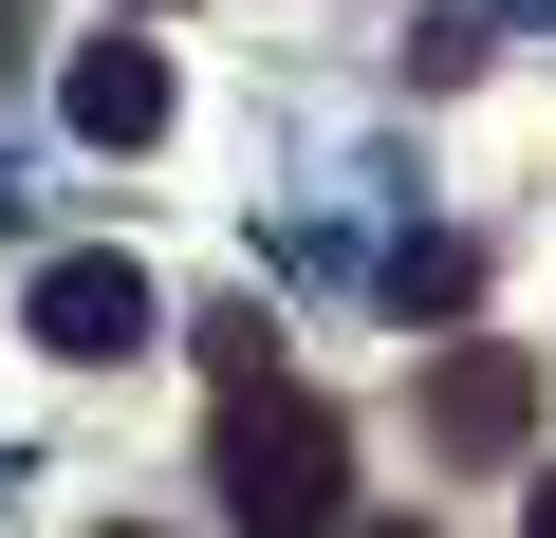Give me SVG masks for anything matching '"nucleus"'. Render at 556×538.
I'll use <instances>...</instances> for the list:
<instances>
[{
    "instance_id": "1",
    "label": "nucleus",
    "mask_w": 556,
    "mask_h": 538,
    "mask_svg": "<svg viewBox=\"0 0 556 538\" xmlns=\"http://www.w3.org/2000/svg\"><path fill=\"white\" fill-rule=\"evenodd\" d=\"M223 520H241V538H334V520H353V427H334L316 390L241 372V390H223Z\"/></svg>"
},
{
    "instance_id": "2",
    "label": "nucleus",
    "mask_w": 556,
    "mask_h": 538,
    "mask_svg": "<svg viewBox=\"0 0 556 538\" xmlns=\"http://www.w3.org/2000/svg\"><path fill=\"white\" fill-rule=\"evenodd\" d=\"M149 335H167V298L130 279V260H38V353L112 372V353H149Z\"/></svg>"
},
{
    "instance_id": "3",
    "label": "nucleus",
    "mask_w": 556,
    "mask_h": 538,
    "mask_svg": "<svg viewBox=\"0 0 556 538\" xmlns=\"http://www.w3.org/2000/svg\"><path fill=\"white\" fill-rule=\"evenodd\" d=\"M427 427H445V446H464V464H501V446H519V427H538V372H519V353H501V335H464V353H445V390H427Z\"/></svg>"
},
{
    "instance_id": "4",
    "label": "nucleus",
    "mask_w": 556,
    "mask_h": 538,
    "mask_svg": "<svg viewBox=\"0 0 556 538\" xmlns=\"http://www.w3.org/2000/svg\"><path fill=\"white\" fill-rule=\"evenodd\" d=\"M75 130H93V149H149V130H167V57H149V38H93V57H75Z\"/></svg>"
},
{
    "instance_id": "5",
    "label": "nucleus",
    "mask_w": 556,
    "mask_h": 538,
    "mask_svg": "<svg viewBox=\"0 0 556 538\" xmlns=\"http://www.w3.org/2000/svg\"><path fill=\"white\" fill-rule=\"evenodd\" d=\"M334 538H427V520H334Z\"/></svg>"
},
{
    "instance_id": "6",
    "label": "nucleus",
    "mask_w": 556,
    "mask_h": 538,
    "mask_svg": "<svg viewBox=\"0 0 556 538\" xmlns=\"http://www.w3.org/2000/svg\"><path fill=\"white\" fill-rule=\"evenodd\" d=\"M519 538H556V483H538V520H519Z\"/></svg>"
},
{
    "instance_id": "7",
    "label": "nucleus",
    "mask_w": 556,
    "mask_h": 538,
    "mask_svg": "<svg viewBox=\"0 0 556 538\" xmlns=\"http://www.w3.org/2000/svg\"><path fill=\"white\" fill-rule=\"evenodd\" d=\"M112 538H149V520H112Z\"/></svg>"
}]
</instances>
